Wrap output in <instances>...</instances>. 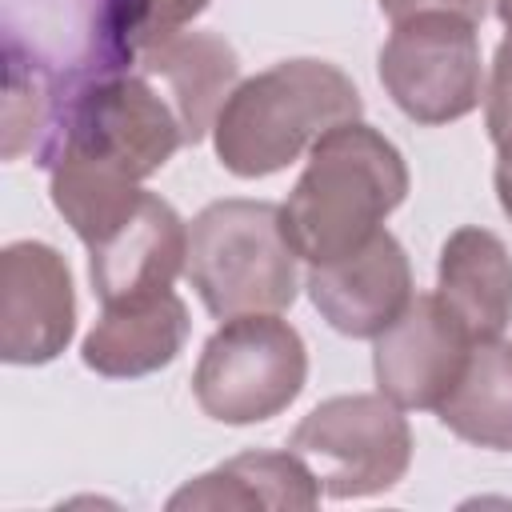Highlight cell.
Masks as SVG:
<instances>
[{
    "label": "cell",
    "mask_w": 512,
    "mask_h": 512,
    "mask_svg": "<svg viewBox=\"0 0 512 512\" xmlns=\"http://www.w3.org/2000/svg\"><path fill=\"white\" fill-rule=\"evenodd\" d=\"M184 144L180 120L136 68H96L60 92V112L36 164L48 168L56 212L84 244L112 232Z\"/></svg>",
    "instance_id": "6da1fadb"
},
{
    "label": "cell",
    "mask_w": 512,
    "mask_h": 512,
    "mask_svg": "<svg viewBox=\"0 0 512 512\" xmlns=\"http://www.w3.org/2000/svg\"><path fill=\"white\" fill-rule=\"evenodd\" d=\"M404 196L400 148L372 124L344 120L308 148V164L280 204V224L300 260L324 264L372 240Z\"/></svg>",
    "instance_id": "7a4b0ae2"
},
{
    "label": "cell",
    "mask_w": 512,
    "mask_h": 512,
    "mask_svg": "<svg viewBox=\"0 0 512 512\" xmlns=\"http://www.w3.org/2000/svg\"><path fill=\"white\" fill-rule=\"evenodd\" d=\"M356 84L328 60H280L232 88L224 100L212 144L216 160L240 176L260 180L308 152L328 128L344 120H360Z\"/></svg>",
    "instance_id": "3957f363"
},
{
    "label": "cell",
    "mask_w": 512,
    "mask_h": 512,
    "mask_svg": "<svg viewBox=\"0 0 512 512\" xmlns=\"http://www.w3.org/2000/svg\"><path fill=\"white\" fill-rule=\"evenodd\" d=\"M296 260L272 200H212L188 224L184 276L216 320L284 312L300 284Z\"/></svg>",
    "instance_id": "277c9868"
},
{
    "label": "cell",
    "mask_w": 512,
    "mask_h": 512,
    "mask_svg": "<svg viewBox=\"0 0 512 512\" xmlns=\"http://www.w3.org/2000/svg\"><path fill=\"white\" fill-rule=\"evenodd\" d=\"M308 380V352L300 332L276 312H248L224 320L200 348L192 396L204 416L220 424H260L280 416Z\"/></svg>",
    "instance_id": "5b68a950"
},
{
    "label": "cell",
    "mask_w": 512,
    "mask_h": 512,
    "mask_svg": "<svg viewBox=\"0 0 512 512\" xmlns=\"http://www.w3.org/2000/svg\"><path fill=\"white\" fill-rule=\"evenodd\" d=\"M400 412L384 392L328 396L292 428L288 448L308 464L324 496H376L400 484L412 464V428Z\"/></svg>",
    "instance_id": "8992f818"
},
{
    "label": "cell",
    "mask_w": 512,
    "mask_h": 512,
    "mask_svg": "<svg viewBox=\"0 0 512 512\" xmlns=\"http://www.w3.org/2000/svg\"><path fill=\"white\" fill-rule=\"evenodd\" d=\"M380 84L416 124H452L480 108L484 64L476 24L452 12H416L392 24L380 48Z\"/></svg>",
    "instance_id": "52a82bcc"
},
{
    "label": "cell",
    "mask_w": 512,
    "mask_h": 512,
    "mask_svg": "<svg viewBox=\"0 0 512 512\" xmlns=\"http://www.w3.org/2000/svg\"><path fill=\"white\" fill-rule=\"evenodd\" d=\"M76 336V288L68 260L44 240H12L0 252V356L48 364Z\"/></svg>",
    "instance_id": "ba28073f"
},
{
    "label": "cell",
    "mask_w": 512,
    "mask_h": 512,
    "mask_svg": "<svg viewBox=\"0 0 512 512\" xmlns=\"http://www.w3.org/2000/svg\"><path fill=\"white\" fill-rule=\"evenodd\" d=\"M472 336L464 324L440 304L436 292L412 296L408 308L376 336L372 348V372L376 388L404 412L440 408V400L460 380Z\"/></svg>",
    "instance_id": "9c48e42d"
},
{
    "label": "cell",
    "mask_w": 512,
    "mask_h": 512,
    "mask_svg": "<svg viewBox=\"0 0 512 512\" xmlns=\"http://www.w3.org/2000/svg\"><path fill=\"white\" fill-rule=\"evenodd\" d=\"M312 308L340 332L356 340H376L412 300V268L400 240L380 228L356 252L308 264L304 276Z\"/></svg>",
    "instance_id": "30bf717a"
},
{
    "label": "cell",
    "mask_w": 512,
    "mask_h": 512,
    "mask_svg": "<svg viewBox=\"0 0 512 512\" xmlns=\"http://www.w3.org/2000/svg\"><path fill=\"white\" fill-rule=\"evenodd\" d=\"M184 264H188V224L176 216L168 200H160L148 188L112 232L88 244V276L100 296V308L172 288Z\"/></svg>",
    "instance_id": "8fae6325"
},
{
    "label": "cell",
    "mask_w": 512,
    "mask_h": 512,
    "mask_svg": "<svg viewBox=\"0 0 512 512\" xmlns=\"http://www.w3.org/2000/svg\"><path fill=\"white\" fill-rule=\"evenodd\" d=\"M124 68H136L156 84V92L168 100V108L180 120L184 144H200L232 88L240 84V60L232 44L216 32H168L152 44H144Z\"/></svg>",
    "instance_id": "7c38bea8"
},
{
    "label": "cell",
    "mask_w": 512,
    "mask_h": 512,
    "mask_svg": "<svg viewBox=\"0 0 512 512\" xmlns=\"http://www.w3.org/2000/svg\"><path fill=\"white\" fill-rule=\"evenodd\" d=\"M188 308L184 300L164 288L140 300L100 308V320L88 328L80 344L84 368L108 380H136L148 372L168 368L184 340H188Z\"/></svg>",
    "instance_id": "4fadbf2b"
},
{
    "label": "cell",
    "mask_w": 512,
    "mask_h": 512,
    "mask_svg": "<svg viewBox=\"0 0 512 512\" xmlns=\"http://www.w3.org/2000/svg\"><path fill=\"white\" fill-rule=\"evenodd\" d=\"M436 296L480 340L504 336L512 324V256L488 228H456L436 264Z\"/></svg>",
    "instance_id": "5bb4252c"
},
{
    "label": "cell",
    "mask_w": 512,
    "mask_h": 512,
    "mask_svg": "<svg viewBox=\"0 0 512 512\" xmlns=\"http://www.w3.org/2000/svg\"><path fill=\"white\" fill-rule=\"evenodd\" d=\"M320 484L308 464L288 452H240L212 472L188 480L172 492L168 508H276V512H308L320 504Z\"/></svg>",
    "instance_id": "9a60e30c"
},
{
    "label": "cell",
    "mask_w": 512,
    "mask_h": 512,
    "mask_svg": "<svg viewBox=\"0 0 512 512\" xmlns=\"http://www.w3.org/2000/svg\"><path fill=\"white\" fill-rule=\"evenodd\" d=\"M440 424L492 452L512 448V340H480L468 352V364L452 392L436 408Z\"/></svg>",
    "instance_id": "2e32d148"
},
{
    "label": "cell",
    "mask_w": 512,
    "mask_h": 512,
    "mask_svg": "<svg viewBox=\"0 0 512 512\" xmlns=\"http://www.w3.org/2000/svg\"><path fill=\"white\" fill-rule=\"evenodd\" d=\"M212 0H100V64L124 68L144 44L188 28Z\"/></svg>",
    "instance_id": "e0dca14e"
},
{
    "label": "cell",
    "mask_w": 512,
    "mask_h": 512,
    "mask_svg": "<svg viewBox=\"0 0 512 512\" xmlns=\"http://www.w3.org/2000/svg\"><path fill=\"white\" fill-rule=\"evenodd\" d=\"M484 124L496 144V160L512 164V32L496 44L488 88H484Z\"/></svg>",
    "instance_id": "ac0fdd59"
},
{
    "label": "cell",
    "mask_w": 512,
    "mask_h": 512,
    "mask_svg": "<svg viewBox=\"0 0 512 512\" xmlns=\"http://www.w3.org/2000/svg\"><path fill=\"white\" fill-rule=\"evenodd\" d=\"M376 4L392 24L404 20V16H416V12H452V16H464V20L480 24L484 12H488V0H376Z\"/></svg>",
    "instance_id": "d6986e66"
},
{
    "label": "cell",
    "mask_w": 512,
    "mask_h": 512,
    "mask_svg": "<svg viewBox=\"0 0 512 512\" xmlns=\"http://www.w3.org/2000/svg\"><path fill=\"white\" fill-rule=\"evenodd\" d=\"M492 184H496V200L504 208V216L512 220V164H500L496 160V172H492Z\"/></svg>",
    "instance_id": "ffe728a7"
},
{
    "label": "cell",
    "mask_w": 512,
    "mask_h": 512,
    "mask_svg": "<svg viewBox=\"0 0 512 512\" xmlns=\"http://www.w3.org/2000/svg\"><path fill=\"white\" fill-rule=\"evenodd\" d=\"M492 8H496V16H500V24L512 32V0H492Z\"/></svg>",
    "instance_id": "44dd1931"
}]
</instances>
